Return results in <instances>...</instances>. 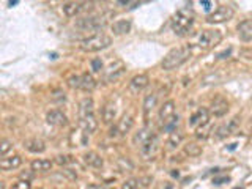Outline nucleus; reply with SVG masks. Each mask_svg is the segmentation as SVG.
Listing matches in <instances>:
<instances>
[{
	"mask_svg": "<svg viewBox=\"0 0 252 189\" xmlns=\"http://www.w3.org/2000/svg\"><path fill=\"white\" fill-rule=\"evenodd\" d=\"M189 55H191V49L188 46H181V47H175L170 52H167V55L164 57L161 66L165 71H172L180 68L183 63H186L189 60Z\"/></svg>",
	"mask_w": 252,
	"mask_h": 189,
	"instance_id": "f257e3e1",
	"label": "nucleus"
},
{
	"mask_svg": "<svg viewBox=\"0 0 252 189\" xmlns=\"http://www.w3.org/2000/svg\"><path fill=\"white\" fill-rule=\"evenodd\" d=\"M192 24H194V14L192 11H189L188 8H183V10H178L175 13L172 19V30L173 33L178 35V36H185L188 35L189 32L192 29Z\"/></svg>",
	"mask_w": 252,
	"mask_h": 189,
	"instance_id": "f03ea898",
	"label": "nucleus"
},
{
	"mask_svg": "<svg viewBox=\"0 0 252 189\" xmlns=\"http://www.w3.org/2000/svg\"><path fill=\"white\" fill-rule=\"evenodd\" d=\"M112 44V38L106 33H94L84 38L81 41V49L84 52H99Z\"/></svg>",
	"mask_w": 252,
	"mask_h": 189,
	"instance_id": "7ed1b4c3",
	"label": "nucleus"
},
{
	"mask_svg": "<svg viewBox=\"0 0 252 189\" xmlns=\"http://www.w3.org/2000/svg\"><path fill=\"white\" fill-rule=\"evenodd\" d=\"M76 27L84 32H99L106 27V19L98 14L85 16V18L76 21Z\"/></svg>",
	"mask_w": 252,
	"mask_h": 189,
	"instance_id": "20e7f679",
	"label": "nucleus"
},
{
	"mask_svg": "<svg viewBox=\"0 0 252 189\" xmlns=\"http://www.w3.org/2000/svg\"><path fill=\"white\" fill-rule=\"evenodd\" d=\"M220 39H222V35H220L219 30H203L197 36V46L202 47V49H213L220 43Z\"/></svg>",
	"mask_w": 252,
	"mask_h": 189,
	"instance_id": "39448f33",
	"label": "nucleus"
},
{
	"mask_svg": "<svg viewBox=\"0 0 252 189\" xmlns=\"http://www.w3.org/2000/svg\"><path fill=\"white\" fill-rule=\"evenodd\" d=\"M235 14V10L233 6L230 5H220L219 8H216L215 11H211L205 21L208 24H220V22H225V21H230Z\"/></svg>",
	"mask_w": 252,
	"mask_h": 189,
	"instance_id": "423d86ee",
	"label": "nucleus"
},
{
	"mask_svg": "<svg viewBox=\"0 0 252 189\" xmlns=\"http://www.w3.org/2000/svg\"><path fill=\"white\" fill-rule=\"evenodd\" d=\"M240 122H241V118L233 117L232 120H228L227 123L218 126L216 131H215V137H216L218 140H220V139H225V137H228V136H232V134H233L236 129H238Z\"/></svg>",
	"mask_w": 252,
	"mask_h": 189,
	"instance_id": "0eeeda50",
	"label": "nucleus"
},
{
	"mask_svg": "<svg viewBox=\"0 0 252 189\" xmlns=\"http://www.w3.org/2000/svg\"><path fill=\"white\" fill-rule=\"evenodd\" d=\"M126 71V66L122 60H115L112 62L110 65L104 69V79L107 82H112V81H117L118 77L123 76Z\"/></svg>",
	"mask_w": 252,
	"mask_h": 189,
	"instance_id": "6e6552de",
	"label": "nucleus"
},
{
	"mask_svg": "<svg viewBox=\"0 0 252 189\" xmlns=\"http://www.w3.org/2000/svg\"><path fill=\"white\" fill-rule=\"evenodd\" d=\"M227 112H228V101L224 96H218V98L213 99L211 106L208 109L210 115L216 117V118H220V117H224Z\"/></svg>",
	"mask_w": 252,
	"mask_h": 189,
	"instance_id": "1a4fd4ad",
	"label": "nucleus"
},
{
	"mask_svg": "<svg viewBox=\"0 0 252 189\" xmlns=\"http://www.w3.org/2000/svg\"><path fill=\"white\" fill-rule=\"evenodd\" d=\"M208 123H210V114H208V109H205V107H199L191 115V118H189V125L195 129H199Z\"/></svg>",
	"mask_w": 252,
	"mask_h": 189,
	"instance_id": "9d476101",
	"label": "nucleus"
},
{
	"mask_svg": "<svg viewBox=\"0 0 252 189\" xmlns=\"http://www.w3.org/2000/svg\"><path fill=\"white\" fill-rule=\"evenodd\" d=\"M175 112H177V104L173 99H169L165 101L164 104L161 106L159 109V120H161V125L164 126L167 122H170L173 117H175Z\"/></svg>",
	"mask_w": 252,
	"mask_h": 189,
	"instance_id": "9b49d317",
	"label": "nucleus"
},
{
	"mask_svg": "<svg viewBox=\"0 0 252 189\" xmlns=\"http://www.w3.org/2000/svg\"><path fill=\"white\" fill-rule=\"evenodd\" d=\"M46 122L52 125V126H57V128H62V126H66L68 125V117L62 112L59 109H54L49 110L46 115Z\"/></svg>",
	"mask_w": 252,
	"mask_h": 189,
	"instance_id": "f8f14e48",
	"label": "nucleus"
},
{
	"mask_svg": "<svg viewBox=\"0 0 252 189\" xmlns=\"http://www.w3.org/2000/svg\"><path fill=\"white\" fill-rule=\"evenodd\" d=\"M140 153H142V156L145 158V159H153L155 155L158 153V137H156V134H153V136L150 137L145 144L140 145Z\"/></svg>",
	"mask_w": 252,
	"mask_h": 189,
	"instance_id": "ddd939ff",
	"label": "nucleus"
},
{
	"mask_svg": "<svg viewBox=\"0 0 252 189\" xmlns=\"http://www.w3.org/2000/svg\"><path fill=\"white\" fill-rule=\"evenodd\" d=\"M79 126H81L84 134H93L98 129V120H96V117H94V114L79 117Z\"/></svg>",
	"mask_w": 252,
	"mask_h": 189,
	"instance_id": "4468645a",
	"label": "nucleus"
},
{
	"mask_svg": "<svg viewBox=\"0 0 252 189\" xmlns=\"http://www.w3.org/2000/svg\"><path fill=\"white\" fill-rule=\"evenodd\" d=\"M89 3L85 2H66L63 3L62 10H63V14L68 16V18H76L77 14H81Z\"/></svg>",
	"mask_w": 252,
	"mask_h": 189,
	"instance_id": "2eb2a0df",
	"label": "nucleus"
},
{
	"mask_svg": "<svg viewBox=\"0 0 252 189\" xmlns=\"http://www.w3.org/2000/svg\"><path fill=\"white\" fill-rule=\"evenodd\" d=\"M150 84V77L147 74H137V76H134L131 79V82H129V90L132 93H140L142 90H145L147 87Z\"/></svg>",
	"mask_w": 252,
	"mask_h": 189,
	"instance_id": "dca6fc26",
	"label": "nucleus"
},
{
	"mask_svg": "<svg viewBox=\"0 0 252 189\" xmlns=\"http://www.w3.org/2000/svg\"><path fill=\"white\" fill-rule=\"evenodd\" d=\"M101 118H102V123L104 125H110L117 118V104L114 101H107L104 104L102 112H101Z\"/></svg>",
	"mask_w": 252,
	"mask_h": 189,
	"instance_id": "f3484780",
	"label": "nucleus"
},
{
	"mask_svg": "<svg viewBox=\"0 0 252 189\" xmlns=\"http://www.w3.org/2000/svg\"><path fill=\"white\" fill-rule=\"evenodd\" d=\"M24 147H26L27 152L33 153V155H39V153H44V152H46V144H44V140L38 139V137L27 139L26 142H24Z\"/></svg>",
	"mask_w": 252,
	"mask_h": 189,
	"instance_id": "a211bd4d",
	"label": "nucleus"
},
{
	"mask_svg": "<svg viewBox=\"0 0 252 189\" xmlns=\"http://www.w3.org/2000/svg\"><path fill=\"white\" fill-rule=\"evenodd\" d=\"M238 36L243 43H249L252 39V21L244 19L238 24Z\"/></svg>",
	"mask_w": 252,
	"mask_h": 189,
	"instance_id": "6ab92c4d",
	"label": "nucleus"
},
{
	"mask_svg": "<svg viewBox=\"0 0 252 189\" xmlns=\"http://www.w3.org/2000/svg\"><path fill=\"white\" fill-rule=\"evenodd\" d=\"M22 165V158L19 155H13L10 158L0 159V170H14Z\"/></svg>",
	"mask_w": 252,
	"mask_h": 189,
	"instance_id": "aec40b11",
	"label": "nucleus"
},
{
	"mask_svg": "<svg viewBox=\"0 0 252 189\" xmlns=\"http://www.w3.org/2000/svg\"><path fill=\"white\" fill-rule=\"evenodd\" d=\"M82 159L85 162V165H89L92 169H101L102 165H104V161H102V158L96 153V152H87Z\"/></svg>",
	"mask_w": 252,
	"mask_h": 189,
	"instance_id": "412c9836",
	"label": "nucleus"
},
{
	"mask_svg": "<svg viewBox=\"0 0 252 189\" xmlns=\"http://www.w3.org/2000/svg\"><path fill=\"white\" fill-rule=\"evenodd\" d=\"M132 126H134V117L131 114H125L117 125V131L120 136H125V134H128L132 129Z\"/></svg>",
	"mask_w": 252,
	"mask_h": 189,
	"instance_id": "4be33fe9",
	"label": "nucleus"
},
{
	"mask_svg": "<svg viewBox=\"0 0 252 189\" xmlns=\"http://www.w3.org/2000/svg\"><path fill=\"white\" fill-rule=\"evenodd\" d=\"M52 165H54V162L51 159H35V161H32L30 169L35 173H46L52 169Z\"/></svg>",
	"mask_w": 252,
	"mask_h": 189,
	"instance_id": "5701e85b",
	"label": "nucleus"
},
{
	"mask_svg": "<svg viewBox=\"0 0 252 189\" xmlns=\"http://www.w3.org/2000/svg\"><path fill=\"white\" fill-rule=\"evenodd\" d=\"M131 29H132V24L129 19H120L112 24V32L115 35H126V33H129Z\"/></svg>",
	"mask_w": 252,
	"mask_h": 189,
	"instance_id": "b1692460",
	"label": "nucleus"
},
{
	"mask_svg": "<svg viewBox=\"0 0 252 189\" xmlns=\"http://www.w3.org/2000/svg\"><path fill=\"white\" fill-rule=\"evenodd\" d=\"M92 114H94V102L92 98H84L79 102V117H85Z\"/></svg>",
	"mask_w": 252,
	"mask_h": 189,
	"instance_id": "393cba45",
	"label": "nucleus"
},
{
	"mask_svg": "<svg viewBox=\"0 0 252 189\" xmlns=\"http://www.w3.org/2000/svg\"><path fill=\"white\" fill-rule=\"evenodd\" d=\"M153 131L152 129H148V128H142L139 129V132L134 134V137H132V142H134V145H137L140 147L142 144H145V142L153 136Z\"/></svg>",
	"mask_w": 252,
	"mask_h": 189,
	"instance_id": "a878e982",
	"label": "nucleus"
},
{
	"mask_svg": "<svg viewBox=\"0 0 252 189\" xmlns=\"http://www.w3.org/2000/svg\"><path fill=\"white\" fill-rule=\"evenodd\" d=\"M94 87H96V81H94V77L89 73H84L81 76V85H79V89L84 90V92H92Z\"/></svg>",
	"mask_w": 252,
	"mask_h": 189,
	"instance_id": "bb28decb",
	"label": "nucleus"
},
{
	"mask_svg": "<svg viewBox=\"0 0 252 189\" xmlns=\"http://www.w3.org/2000/svg\"><path fill=\"white\" fill-rule=\"evenodd\" d=\"M156 102H158V93H156V92L147 94L145 99H144V104H142V107H144V112H145V114H150V112H152V110L156 107Z\"/></svg>",
	"mask_w": 252,
	"mask_h": 189,
	"instance_id": "cd10ccee",
	"label": "nucleus"
},
{
	"mask_svg": "<svg viewBox=\"0 0 252 189\" xmlns=\"http://www.w3.org/2000/svg\"><path fill=\"white\" fill-rule=\"evenodd\" d=\"M185 153L189 155V156H200L202 155V147L200 145H197L195 142H189V144L185 145Z\"/></svg>",
	"mask_w": 252,
	"mask_h": 189,
	"instance_id": "c85d7f7f",
	"label": "nucleus"
},
{
	"mask_svg": "<svg viewBox=\"0 0 252 189\" xmlns=\"http://www.w3.org/2000/svg\"><path fill=\"white\" fill-rule=\"evenodd\" d=\"M13 150V142L10 139H0V158H3Z\"/></svg>",
	"mask_w": 252,
	"mask_h": 189,
	"instance_id": "c756f323",
	"label": "nucleus"
},
{
	"mask_svg": "<svg viewBox=\"0 0 252 189\" xmlns=\"http://www.w3.org/2000/svg\"><path fill=\"white\" fill-rule=\"evenodd\" d=\"M181 140H183V134H181L180 131L173 129L170 131V137H169V145L170 147H177L181 144Z\"/></svg>",
	"mask_w": 252,
	"mask_h": 189,
	"instance_id": "7c9ffc66",
	"label": "nucleus"
},
{
	"mask_svg": "<svg viewBox=\"0 0 252 189\" xmlns=\"http://www.w3.org/2000/svg\"><path fill=\"white\" fill-rule=\"evenodd\" d=\"M10 189H32V183L27 180H18L16 183L11 185Z\"/></svg>",
	"mask_w": 252,
	"mask_h": 189,
	"instance_id": "2f4dec72",
	"label": "nucleus"
},
{
	"mask_svg": "<svg viewBox=\"0 0 252 189\" xmlns=\"http://www.w3.org/2000/svg\"><path fill=\"white\" fill-rule=\"evenodd\" d=\"M139 188V180L137 178H129L122 185V189H137Z\"/></svg>",
	"mask_w": 252,
	"mask_h": 189,
	"instance_id": "473e14b6",
	"label": "nucleus"
},
{
	"mask_svg": "<svg viewBox=\"0 0 252 189\" xmlns=\"http://www.w3.org/2000/svg\"><path fill=\"white\" fill-rule=\"evenodd\" d=\"M68 85L71 87V89H79V85H81V76H69Z\"/></svg>",
	"mask_w": 252,
	"mask_h": 189,
	"instance_id": "72a5a7b5",
	"label": "nucleus"
},
{
	"mask_svg": "<svg viewBox=\"0 0 252 189\" xmlns=\"http://www.w3.org/2000/svg\"><path fill=\"white\" fill-rule=\"evenodd\" d=\"M71 161H73V159H71L69 156H65V155H60V156L55 158V162L60 164V165H66V164H69Z\"/></svg>",
	"mask_w": 252,
	"mask_h": 189,
	"instance_id": "f704fd0d",
	"label": "nucleus"
},
{
	"mask_svg": "<svg viewBox=\"0 0 252 189\" xmlns=\"http://www.w3.org/2000/svg\"><path fill=\"white\" fill-rule=\"evenodd\" d=\"M92 69L94 71V73H99V71L102 69V62L99 59L92 60Z\"/></svg>",
	"mask_w": 252,
	"mask_h": 189,
	"instance_id": "c9c22d12",
	"label": "nucleus"
},
{
	"mask_svg": "<svg viewBox=\"0 0 252 189\" xmlns=\"http://www.w3.org/2000/svg\"><path fill=\"white\" fill-rule=\"evenodd\" d=\"M33 175H35V172L33 170H27V172H22L21 173V180H27V181H30L32 178H33Z\"/></svg>",
	"mask_w": 252,
	"mask_h": 189,
	"instance_id": "e433bc0d",
	"label": "nucleus"
},
{
	"mask_svg": "<svg viewBox=\"0 0 252 189\" xmlns=\"http://www.w3.org/2000/svg\"><path fill=\"white\" fill-rule=\"evenodd\" d=\"M87 189H104L101 185H96V183H92V185H89L87 186Z\"/></svg>",
	"mask_w": 252,
	"mask_h": 189,
	"instance_id": "4c0bfd02",
	"label": "nucleus"
},
{
	"mask_svg": "<svg viewBox=\"0 0 252 189\" xmlns=\"http://www.w3.org/2000/svg\"><path fill=\"white\" fill-rule=\"evenodd\" d=\"M222 181H228V178H216L215 185H222Z\"/></svg>",
	"mask_w": 252,
	"mask_h": 189,
	"instance_id": "58836bf2",
	"label": "nucleus"
},
{
	"mask_svg": "<svg viewBox=\"0 0 252 189\" xmlns=\"http://www.w3.org/2000/svg\"><path fill=\"white\" fill-rule=\"evenodd\" d=\"M228 54H230V49L225 51V52H222V54H219V55H218V59H225V55H228Z\"/></svg>",
	"mask_w": 252,
	"mask_h": 189,
	"instance_id": "ea45409f",
	"label": "nucleus"
},
{
	"mask_svg": "<svg viewBox=\"0 0 252 189\" xmlns=\"http://www.w3.org/2000/svg\"><path fill=\"white\" fill-rule=\"evenodd\" d=\"M202 5H203V8H205V10H210V8H211V2H202Z\"/></svg>",
	"mask_w": 252,
	"mask_h": 189,
	"instance_id": "a19ab883",
	"label": "nucleus"
},
{
	"mask_svg": "<svg viewBox=\"0 0 252 189\" xmlns=\"http://www.w3.org/2000/svg\"><path fill=\"white\" fill-rule=\"evenodd\" d=\"M0 189H5V185L2 183V181H0Z\"/></svg>",
	"mask_w": 252,
	"mask_h": 189,
	"instance_id": "79ce46f5",
	"label": "nucleus"
},
{
	"mask_svg": "<svg viewBox=\"0 0 252 189\" xmlns=\"http://www.w3.org/2000/svg\"><path fill=\"white\" fill-rule=\"evenodd\" d=\"M236 189H243V188H236Z\"/></svg>",
	"mask_w": 252,
	"mask_h": 189,
	"instance_id": "37998d69",
	"label": "nucleus"
},
{
	"mask_svg": "<svg viewBox=\"0 0 252 189\" xmlns=\"http://www.w3.org/2000/svg\"><path fill=\"white\" fill-rule=\"evenodd\" d=\"M38 189H43V188H38Z\"/></svg>",
	"mask_w": 252,
	"mask_h": 189,
	"instance_id": "c03bdc74",
	"label": "nucleus"
}]
</instances>
